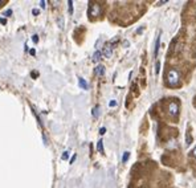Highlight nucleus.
Returning a JSON list of instances; mask_svg holds the SVG:
<instances>
[{"instance_id":"obj_1","label":"nucleus","mask_w":196,"mask_h":188,"mask_svg":"<svg viewBox=\"0 0 196 188\" xmlns=\"http://www.w3.org/2000/svg\"><path fill=\"white\" fill-rule=\"evenodd\" d=\"M179 81H180V74L176 69H170L168 73H167V78H166V82L167 85L171 87H175L179 85Z\"/></svg>"},{"instance_id":"obj_2","label":"nucleus","mask_w":196,"mask_h":188,"mask_svg":"<svg viewBox=\"0 0 196 188\" xmlns=\"http://www.w3.org/2000/svg\"><path fill=\"white\" fill-rule=\"evenodd\" d=\"M102 13V8L98 3H90V7H89V12H87V15H89L90 19H94V17H98L101 16Z\"/></svg>"},{"instance_id":"obj_3","label":"nucleus","mask_w":196,"mask_h":188,"mask_svg":"<svg viewBox=\"0 0 196 188\" xmlns=\"http://www.w3.org/2000/svg\"><path fill=\"white\" fill-rule=\"evenodd\" d=\"M167 110H168V114H170L171 117H178V114H179V103L176 102L175 100L170 101V102H168Z\"/></svg>"},{"instance_id":"obj_4","label":"nucleus","mask_w":196,"mask_h":188,"mask_svg":"<svg viewBox=\"0 0 196 188\" xmlns=\"http://www.w3.org/2000/svg\"><path fill=\"white\" fill-rule=\"evenodd\" d=\"M104 56L106 57V58H109V57H111V53H113V48L110 47V44L107 43V44H105V47H104V51L101 52Z\"/></svg>"},{"instance_id":"obj_5","label":"nucleus","mask_w":196,"mask_h":188,"mask_svg":"<svg viewBox=\"0 0 196 188\" xmlns=\"http://www.w3.org/2000/svg\"><path fill=\"white\" fill-rule=\"evenodd\" d=\"M159 47H160V34L156 37V41H155V49H154V54L155 57L158 56V52H159Z\"/></svg>"},{"instance_id":"obj_6","label":"nucleus","mask_w":196,"mask_h":188,"mask_svg":"<svg viewBox=\"0 0 196 188\" xmlns=\"http://www.w3.org/2000/svg\"><path fill=\"white\" fill-rule=\"evenodd\" d=\"M94 72H96L97 76H104V74H105V66L104 65H98Z\"/></svg>"},{"instance_id":"obj_7","label":"nucleus","mask_w":196,"mask_h":188,"mask_svg":"<svg viewBox=\"0 0 196 188\" xmlns=\"http://www.w3.org/2000/svg\"><path fill=\"white\" fill-rule=\"evenodd\" d=\"M192 142H194L192 135H191V132H189V130H188L187 132H185V145L189 146V145H192Z\"/></svg>"},{"instance_id":"obj_8","label":"nucleus","mask_w":196,"mask_h":188,"mask_svg":"<svg viewBox=\"0 0 196 188\" xmlns=\"http://www.w3.org/2000/svg\"><path fill=\"white\" fill-rule=\"evenodd\" d=\"M101 56H102L101 51H96V53L93 54V61H94V62H98V61L101 60Z\"/></svg>"},{"instance_id":"obj_9","label":"nucleus","mask_w":196,"mask_h":188,"mask_svg":"<svg viewBox=\"0 0 196 188\" xmlns=\"http://www.w3.org/2000/svg\"><path fill=\"white\" fill-rule=\"evenodd\" d=\"M78 83H80V86H81L82 89H85V90H86L87 87H89V86H87V83H86V81L84 80V78H78Z\"/></svg>"},{"instance_id":"obj_10","label":"nucleus","mask_w":196,"mask_h":188,"mask_svg":"<svg viewBox=\"0 0 196 188\" xmlns=\"http://www.w3.org/2000/svg\"><path fill=\"white\" fill-rule=\"evenodd\" d=\"M97 150L100 151L101 154L104 152V142H102V141H98V143H97Z\"/></svg>"},{"instance_id":"obj_11","label":"nucleus","mask_w":196,"mask_h":188,"mask_svg":"<svg viewBox=\"0 0 196 188\" xmlns=\"http://www.w3.org/2000/svg\"><path fill=\"white\" fill-rule=\"evenodd\" d=\"M100 115V106H96L94 109H93V117H98Z\"/></svg>"},{"instance_id":"obj_12","label":"nucleus","mask_w":196,"mask_h":188,"mask_svg":"<svg viewBox=\"0 0 196 188\" xmlns=\"http://www.w3.org/2000/svg\"><path fill=\"white\" fill-rule=\"evenodd\" d=\"M129 158H130V152H129V151H126L125 154H123V158H122V162H123V163H126V162H127V159H129Z\"/></svg>"},{"instance_id":"obj_13","label":"nucleus","mask_w":196,"mask_h":188,"mask_svg":"<svg viewBox=\"0 0 196 188\" xmlns=\"http://www.w3.org/2000/svg\"><path fill=\"white\" fill-rule=\"evenodd\" d=\"M159 70H160V62L156 61V64H155V73L159 74Z\"/></svg>"},{"instance_id":"obj_14","label":"nucleus","mask_w":196,"mask_h":188,"mask_svg":"<svg viewBox=\"0 0 196 188\" xmlns=\"http://www.w3.org/2000/svg\"><path fill=\"white\" fill-rule=\"evenodd\" d=\"M68 9H69V13H73V2H68Z\"/></svg>"},{"instance_id":"obj_15","label":"nucleus","mask_w":196,"mask_h":188,"mask_svg":"<svg viewBox=\"0 0 196 188\" xmlns=\"http://www.w3.org/2000/svg\"><path fill=\"white\" fill-rule=\"evenodd\" d=\"M62 160H66L68 159V158H69V152H68V151H65V152H64V154H62Z\"/></svg>"},{"instance_id":"obj_16","label":"nucleus","mask_w":196,"mask_h":188,"mask_svg":"<svg viewBox=\"0 0 196 188\" xmlns=\"http://www.w3.org/2000/svg\"><path fill=\"white\" fill-rule=\"evenodd\" d=\"M109 106H110V107H115V106H117V101H115V100H111V101L109 102Z\"/></svg>"},{"instance_id":"obj_17","label":"nucleus","mask_w":196,"mask_h":188,"mask_svg":"<svg viewBox=\"0 0 196 188\" xmlns=\"http://www.w3.org/2000/svg\"><path fill=\"white\" fill-rule=\"evenodd\" d=\"M11 15H12V11H11V9H7V11L6 12H4V16H11Z\"/></svg>"},{"instance_id":"obj_18","label":"nucleus","mask_w":196,"mask_h":188,"mask_svg":"<svg viewBox=\"0 0 196 188\" xmlns=\"http://www.w3.org/2000/svg\"><path fill=\"white\" fill-rule=\"evenodd\" d=\"M58 25H60L61 28L64 27V20H62V17H60V19H58Z\"/></svg>"},{"instance_id":"obj_19","label":"nucleus","mask_w":196,"mask_h":188,"mask_svg":"<svg viewBox=\"0 0 196 188\" xmlns=\"http://www.w3.org/2000/svg\"><path fill=\"white\" fill-rule=\"evenodd\" d=\"M105 132H106V127H101V130H100V134H101V135H104Z\"/></svg>"},{"instance_id":"obj_20","label":"nucleus","mask_w":196,"mask_h":188,"mask_svg":"<svg viewBox=\"0 0 196 188\" xmlns=\"http://www.w3.org/2000/svg\"><path fill=\"white\" fill-rule=\"evenodd\" d=\"M32 40H33V43H37L38 41V36H37V34H35V36L32 37Z\"/></svg>"},{"instance_id":"obj_21","label":"nucleus","mask_w":196,"mask_h":188,"mask_svg":"<svg viewBox=\"0 0 196 188\" xmlns=\"http://www.w3.org/2000/svg\"><path fill=\"white\" fill-rule=\"evenodd\" d=\"M191 154H192V156H194V158H196V147L192 150V152H191Z\"/></svg>"},{"instance_id":"obj_22","label":"nucleus","mask_w":196,"mask_h":188,"mask_svg":"<svg viewBox=\"0 0 196 188\" xmlns=\"http://www.w3.org/2000/svg\"><path fill=\"white\" fill-rule=\"evenodd\" d=\"M76 158H77V155L74 154V155L72 156V159H70V163H73V162H74V160H76Z\"/></svg>"},{"instance_id":"obj_23","label":"nucleus","mask_w":196,"mask_h":188,"mask_svg":"<svg viewBox=\"0 0 196 188\" xmlns=\"http://www.w3.org/2000/svg\"><path fill=\"white\" fill-rule=\"evenodd\" d=\"M40 4H41V7H42V8H45V4H47V2H40Z\"/></svg>"},{"instance_id":"obj_24","label":"nucleus","mask_w":196,"mask_h":188,"mask_svg":"<svg viewBox=\"0 0 196 188\" xmlns=\"http://www.w3.org/2000/svg\"><path fill=\"white\" fill-rule=\"evenodd\" d=\"M0 23H2V24H6L7 20H6V19H0Z\"/></svg>"},{"instance_id":"obj_25","label":"nucleus","mask_w":196,"mask_h":188,"mask_svg":"<svg viewBox=\"0 0 196 188\" xmlns=\"http://www.w3.org/2000/svg\"><path fill=\"white\" fill-rule=\"evenodd\" d=\"M29 53H31V54H35L36 52H35V49H31V51H29Z\"/></svg>"},{"instance_id":"obj_26","label":"nucleus","mask_w":196,"mask_h":188,"mask_svg":"<svg viewBox=\"0 0 196 188\" xmlns=\"http://www.w3.org/2000/svg\"><path fill=\"white\" fill-rule=\"evenodd\" d=\"M33 15H38V11H37V9H33Z\"/></svg>"},{"instance_id":"obj_27","label":"nucleus","mask_w":196,"mask_h":188,"mask_svg":"<svg viewBox=\"0 0 196 188\" xmlns=\"http://www.w3.org/2000/svg\"><path fill=\"white\" fill-rule=\"evenodd\" d=\"M2 3H3V2H0V6H2Z\"/></svg>"}]
</instances>
